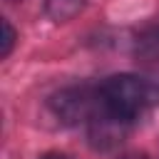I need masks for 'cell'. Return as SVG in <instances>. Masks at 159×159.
<instances>
[{
  "label": "cell",
  "mask_w": 159,
  "mask_h": 159,
  "mask_svg": "<svg viewBox=\"0 0 159 159\" xmlns=\"http://www.w3.org/2000/svg\"><path fill=\"white\" fill-rule=\"evenodd\" d=\"M132 122H134V119H129V117H124V114H117V112H112V109H107V107L102 104V107L97 109V114L87 122V124H89V129H87L89 144H92L94 149H102V152L119 147V144L129 137Z\"/></svg>",
  "instance_id": "cell-3"
},
{
  "label": "cell",
  "mask_w": 159,
  "mask_h": 159,
  "mask_svg": "<svg viewBox=\"0 0 159 159\" xmlns=\"http://www.w3.org/2000/svg\"><path fill=\"white\" fill-rule=\"evenodd\" d=\"M99 97L107 109L134 119L144 109L159 104V84L134 75H114L99 87Z\"/></svg>",
  "instance_id": "cell-1"
},
{
  "label": "cell",
  "mask_w": 159,
  "mask_h": 159,
  "mask_svg": "<svg viewBox=\"0 0 159 159\" xmlns=\"http://www.w3.org/2000/svg\"><path fill=\"white\" fill-rule=\"evenodd\" d=\"M12 45H15V27L2 20V47H0V57H7L12 52Z\"/></svg>",
  "instance_id": "cell-6"
},
{
  "label": "cell",
  "mask_w": 159,
  "mask_h": 159,
  "mask_svg": "<svg viewBox=\"0 0 159 159\" xmlns=\"http://www.w3.org/2000/svg\"><path fill=\"white\" fill-rule=\"evenodd\" d=\"M99 107H102V97H99V92L94 94L89 87H67V89H60L57 94H52V99H50V109L65 124L89 122Z\"/></svg>",
  "instance_id": "cell-2"
},
{
  "label": "cell",
  "mask_w": 159,
  "mask_h": 159,
  "mask_svg": "<svg viewBox=\"0 0 159 159\" xmlns=\"http://www.w3.org/2000/svg\"><path fill=\"white\" fill-rule=\"evenodd\" d=\"M40 159H70V157H65V154H45Z\"/></svg>",
  "instance_id": "cell-7"
},
{
  "label": "cell",
  "mask_w": 159,
  "mask_h": 159,
  "mask_svg": "<svg viewBox=\"0 0 159 159\" xmlns=\"http://www.w3.org/2000/svg\"><path fill=\"white\" fill-rule=\"evenodd\" d=\"M82 7H84V0H47V2H45V12H47L55 22H67V20H72Z\"/></svg>",
  "instance_id": "cell-5"
},
{
  "label": "cell",
  "mask_w": 159,
  "mask_h": 159,
  "mask_svg": "<svg viewBox=\"0 0 159 159\" xmlns=\"http://www.w3.org/2000/svg\"><path fill=\"white\" fill-rule=\"evenodd\" d=\"M134 55L147 67H159V27H149L137 37Z\"/></svg>",
  "instance_id": "cell-4"
},
{
  "label": "cell",
  "mask_w": 159,
  "mask_h": 159,
  "mask_svg": "<svg viewBox=\"0 0 159 159\" xmlns=\"http://www.w3.org/2000/svg\"><path fill=\"white\" fill-rule=\"evenodd\" d=\"M122 159H149L147 154H127V157H122Z\"/></svg>",
  "instance_id": "cell-8"
}]
</instances>
